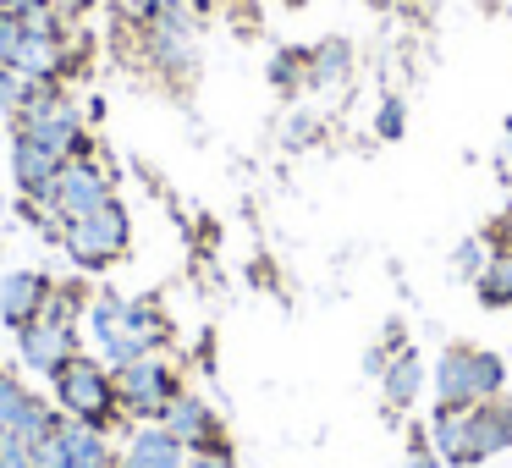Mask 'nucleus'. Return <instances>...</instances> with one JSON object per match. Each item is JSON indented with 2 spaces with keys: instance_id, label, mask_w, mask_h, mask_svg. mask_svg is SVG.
<instances>
[{
  "instance_id": "obj_1",
  "label": "nucleus",
  "mask_w": 512,
  "mask_h": 468,
  "mask_svg": "<svg viewBox=\"0 0 512 468\" xmlns=\"http://www.w3.org/2000/svg\"><path fill=\"white\" fill-rule=\"evenodd\" d=\"M430 380H435V402H446V408H474V402H490L507 391V358L490 353V347L452 342L435 358Z\"/></svg>"
},
{
  "instance_id": "obj_2",
  "label": "nucleus",
  "mask_w": 512,
  "mask_h": 468,
  "mask_svg": "<svg viewBox=\"0 0 512 468\" xmlns=\"http://www.w3.org/2000/svg\"><path fill=\"white\" fill-rule=\"evenodd\" d=\"M50 380H56V402L67 408V419H83V424H100L105 430V424L122 413V402H116V380H111V369H105L100 358L72 353Z\"/></svg>"
},
{
  "instance_id": "obj_3",
  "label": "nucleus",
  "mask_w": 512,
  "mask_h": 468,
  "mask_svg": "<svg viewBox=\"0 0 512 468\" xmlns=\"http://www.w3.org/2000/svg\"><path fill=\"white\" fill-rule=\"evenodd\" d=\"M61 243H67V254L78 259L83 270H105L127 254V243H133V215L111 199L94 215H78V221L61 226Z\"/></svg>"
},
{
  "instance_id": "obj_4",
  "label": "nucleus",
  "mask_w": 512,
  "mask_h": 468,
  "mask_svg": "<svg viewBox=\"0 0 512 468\" xmlns=\"http://www.w3.org/2000/svg\"><path fill=\"white\" fill-rule=\"evenodd\" d=\"M144 50L160 72L188 78L193 61H199V12H193L188 0H160V12L144 28Z\"/></svg>"
},
{
  "instance_id": "obj_5",
  "label": "nucleus",
  "mask_w": 512,
  "mask_h": 468,
  "mask_svg": "<svg viewBox=\"0 0 512 468\" xmlns=\"http://www.w3.org/2000/svg\"><path fill=\"white\" fill-rule=\"evenodd\" d=\"M177 397H182V380L160 353H144V358H133V364L116 369V402H122L127 419L160 424V413H166Z\"/></svg>"
},
{
  "instance_id": "obj_6",
  "label": "nucleus",
  "mask_w": 512,
  "mask_h": 468,
  "mask_svg": "<svg viewBox=\"0 0 512 468\" xmlns=\"http://www.w3.org/2000/svg\"><path fill=\"white\" fill-rule=\"evenodd\" d=\"M111 171L94 166V160H61L56 182H50L45 204L61 215V221H78V215H94L100 204H111Z\"/></svg>"
},
{
  "instance_id": "obj_7",
  "label": "nucleus",
  "mask_w": 512,
  "mask_h": 468,
  "mask_svg": "<svg viewBox=\"0 0 512 468\" xmlns=\"http://www.w3.org/2000/svg\"><path fill=\"white\" fill-rule=\"evenodd\" d=\"M501 452H512V397L507 391L468 408V468L490 463Z\"/></svg>"
},
{
  "instance_id": "obj_8",
  "label": "nucleus",
  "mask_w": 512,
  "mask_h": 468,
  "mask_svg": "<svg viewBox=\"0 0 512 468\" xmlns=\"http://www.w3.org/2000/svg\"><path fill=\"white\" fill-rule=\"evenodd\" d=\"M160 424H166L188 452H215V446H226V430H221V419H215V408L204 397H193V391H182V397L160 413Z\"/></svg>"
},
{
  "instance_id": "obj_9",
  "label": "nucleus",
  "mask_w": 512,
  "mask_h": 468,
  "mask_svg": "<svg viewBox=\"0 0 512 468\" xmlns=\"http://www.w3.org/2000/svg\"><path fill=\"white\" fill-rule=\"evenodd\" d=\"M0 430H17V435H28V441H39V435L61 430V419L28 386H17L12 375H0Z\"/></svg>"
},
{
  "instance_id": "obj_10",
  "label": "nucleus",
  "mask_w": 512,
  "mask_h": 468,
  "mask_svg": "<svg viewBox=\"0 0 512 468\" xmlns=\"http://www.w3.org/2000/svg\"><path fill=\"white\" fill-rule=\"evenodd\" d=\"M17 347H23V364L39 369V375H56L72 353H78V331L67 325H45V320H28L17 331Z\"/></svg>"
},
{
  "instance_id": "obj_11",
  "label": "nucleus",
  "mask_w": 512,
  "mask_h": 468,
  "mask_svg": "<svg viewBox=\"0 0 512 468\" xmlns=\"http://www.w3.org/2000/svg\"><path fill=\"white\" fill-rule=\"evenodd\" d=\"M56 171H61L56 149H45L39 138H28V133L12 138V177H17V188H23V199H45L50 182H56Z\"/></svg>"
},
{
  "instance_id": "obj_12",
  "label": "nucleus",
  "mask_w": 512,
  "mask_h": 468,
  "mask_svg": "<svg viewBox=\"0 0 512 468\" xmlns=\"http://www.w3.org/2000/svg\"><path fill=\"white\" fill-rule=\"evenodd\" d=\"M116 468H188V446L166 424H144V430H133V441H127Z\"/></svg>"
},
{
  "instance_id": "obj_13",
  "label": "nucleus",
  "mask_w": 512,
  "mask_h": 468,
  "mask_svg": "<svg viewBox=\"0 0 512 468\" xmlns=\"http://www.w3.org/2000/svg\"><path fill=\"white\" fill-rule=\"evenodd\" d=\"M45 292H50V276H39V270H12V276L0 281V320L12 325V331H23L28 320H39Z\"/></svg>"
},
{
  "instance_id": "obj_14",
  "label": "nucleus",
  "mask_w": 512,
  "mask_h": 468,
  "mask_svg": "<svg viewBox=\"0 0 512 468\" xmlns=\"http://www.w3.org/2000/svg\"><path fill=\"white\" fill-rule=\"evenodd\" d=\"M89 325H94V336H100L105 358H111L116 369L138 358L133 342H127V298H116V292H100V298H94V309H89Z\"/></svg>"
},
{
  "instance_id": "obj_15",
  "label": "nucleus",
  "mask_w": 512,
  "mask_h": 468,
  "mask_svg": "<svg viewBox=\"0 0 512 468\" xmlns=\"http://www.w3.org/2000/svg\"><path fill=\"white\" fill-rule=\"evenodd\" d=\"M61 441H67V468H116L122 463V452H111L100 424L61 419Z\"/></svg>"
},
{
  "instance_id": "obj_16",
  "label": "nucleus",
  "mask_w": 512,
  "mask_h": 468,
  "mask_svg": "<svg viewBox=\"0 0 512 468\" xmlns=\"http://www.w3.org/2000/svg\"><path fill=\"white\" fill-rule=\"evenodd\" d=\"M424 430H430V441H435L446 468H468V408H446L441 402Z\"/></svg>"
},
{
  "instance_id": "obj_17",
  "label": "nucleus",
  "mask_w": 512,
  "mask_h": 468,
  "mask_svg": "<svg viewBox=\"0 0 512 468\" xmlns=\"http://www.w3.org/2000/svg\"><path fill=\"white\" fill-rule=\"evenodd\" d=\"M419 386H424V364H419V353H413V347H402V353L386 364V375H380V391H386L391 413L413 408V402H419Z\"/></svg>"
},
{
  "instance_id": "obj_18",
  "label": "nucleus",
  "mask_w": 512,
  "mask_h": 468,
  "mask_svg": "<svg viewBox=\"0 0 512 468\" xmlns=\"http://www.w3.org/2000/svg\"><path fill=\"white\" fill-rule=\"evenodd\" d=\"M353 78V45L347 39H320L309 50V89H342Z\"/></svg>"
},
{
  "instance_id": "obj_19",
  "label": "nucleus",
  "mask_w": 512,
  "mask_h": 468,
  "mask_svg": "<svg viewBox=\"0 0 512 468\" xmlns=\"http://www.w3.org/2000/svg\"><path fill=\"white\" fill-rule=\"evenodd\" d=\"M474 292L485 309H512V248L507 254H490V265L474 276Z\"/></svg>"
},
{
  "instance_id": "obj_20",
  "label": "nucleus",
  "mask_w": 512,
  "mask_h": 468,
  "mask_svg": "<svg viewBox=\"0 0 512 468\" xmlns=\"http://www.w3.org/2000/svg\"><path fill=\"white\" fill-rule=\"evenodd\" d=\"M39 320L78 331V320H83V292H78V287H50V292H45V309H39Z\"/></svg>"
},
{
  "instance_id": "obj_21",
  "label": "nucleus",
  "mask_w": 512,
  "mask_h": 468,
  "mask_svg": "<svg viewBox=\"0 0 512 468\" xmlns=\"http://www.w3.org/2000/svg\"><path fill=\"white\" fill-rule=\"evenodd\" d=\"M270 83L276 89H309V50H281L270 61Z\"/></svg>"
},
{
  "instance_id": "obj_22",
  "label": "nucleus",
  "mask_w": 512,
  "mask_h": 468,
  "mask_svg": "<svg viewBox=\"0 0 512 468\" xmlns=\"http://www.w3.org/2000/svg\"><path fill=\"white\" fill-rule=\"evenodd\" d=\"M490 254H496V248H490V237H468V243H457V254H452V270L463 281H474L479 270L490 265Z\"/></svg>"
},
{
  "instance_id": "obj_23",
  "label": "nucleus",
  "mask_w": 512,
  "mask_h": 468,
  "mask_svg": "<svg viewBox=\"0 0 512 468\" xmlns=\"http://www.w3.org/2000/svg\"><path fill=\"white\" fill-rule=\"evenodd\" d=\"M408 133V105L391 94V100H380V111H375V138H386V144H397V138Z\"/></svg>"
},
{
  "instance_id": "obj_24",
  "label": "nucleus",
  "mask_w": 512,
  "mask_h": 468,
  "mask_svg": "<svg viewBox=\"0 0 512 468\" xmlns=\"http://www.w3.org/2000/svg\"><path fill=\"white\" fill-rule=\"evenodd\" d=\"M402 468H446L441 452H435V441H430V430H419V424L408 430V457H402Z\"/></svg>"
},
{
  "instance_id": "obj_25",
  "label": "nucleus",
  "mask_w": 512,
  "mask_h": 468,
  "mask_svg": "<svg viewBox=\"0 0 512 468\" xmlns=\"http://www.w3.org/2000/svg\"><path fill=\"white\" fill-rule=\"evenodd\" d=\"M28 457H34V468H67V441H61V430L28 441Z\"/></svg>"
},
{
  "instance_id": "obj_26",
  "label": "nucleus",
  "mask_w": 512,
  "mask_h": 468,
  "mask_svg": "<svg viewBox=\"0 0 512 468\" xmlns=\"http://www.w3.org/2000/svg\"><path fill=\"white\" fill-rule=\"evenodd\" d=\"M111 12L122 28H149V17L160 12V0H111Z\"/></svg>"
},
{
  "instance_id": "obj_27",
  "label": "nucleus",
  "mask_w": 512,
  "mask_h": 468,
  "mask_svg": "<svg viewBox=\"0 0 512 468\" xmlns=\"http://www.w3.org/2000/svg\"><path fill=\"white\" fill-rule=\"evenodd\" d=\"M17 45H23V23L0 6V67H12L17 61Z\"/></svg>"
},
{
  "instance_id": "obj_28",
  "label": "nucleus",
  "mask_w": 512,
  "mask_h": 468,
  "mask_svg": "<svg viewBox=\"0 0 512 468\" xmlns=\"http://www.w3.org/2000/svg\"><path fill=\"white\" fill-rule=\"evenodd\" d=\"M23 94H28V78L17 67H0V111H17L23 105Z\"/></svg>"
},
{
  "instance_id": "obj_29",
  "label": "nucleus",
  "mask_w": 512,
  "mask_h": 468,
  "mask_svg": "<svg viewBox=\"0 0 512 468\" xmlns=\"http://www.w3.org/2000/svg\"><path fill=\"white\" fill-rule=\"evenodd\" d=\"M314 133H320V122H314L309 111H298V116L287 122V144H292V149H309V144H314Z\"/></svg>"
},
{
  "instance_id": "obj_30",
  "label": "nucleus",
  "mask_w": 512,
  "mask_h": 468,
  "mask_svg": "<svg viewBox=\"0 0 512 468\" xmlns=\"http://www.w3.org/2000/svg\"><path fill=\"white\" fill-rule=\"evenodd\" d=\"M188 468H237L232 446H215V452H188Z\"/></svg>"
},
{
  "instance_id": "obj_31",
  "label": "nucleus",
  "mask_w": 512,
  "mask_h": 468,
  "mask_svg": "<svg viewBox=\"0 0 512 468\" xmlns=\"http://www.w3.org/2000/svg\"><path fill=\"white\" fill-rule=\"evenodd\" d=\"M50 6H56V12H61V23H83V17H89V6H94V0H50Z\"/></svg>"
},
{
  "instance_id": "obj_32",
  "label": "nucleus",
  "mask_w": 512,
  "mask_h": 468,
  "mask_svg": "<svg viewBox=\"0 0 512 468\" xmlns=\"http://www.w3.org/2000/svg\"><path fill=\"white\" fill-rule=\"evenodd\" d=\"M391 358H397V353H386V347L375 342V347L364 353V375H369V380H380V375H386V364H391Z\"/></svg>"
},
{
  "instance_id": "obj_33",
  "label": "nucleus",
  "mask_w": 512,
  "mask_h": 468,
  "mask_svg": "<svg viewBox=\"0 0 512 468\" xmlns=\"http://www.w3.org/2000/svg\"><path fill=\"white\" fill-rule=\"evenodd\" d=\"M0 6H6V12L17 17V12H28V6H34V0H0Z\"/></svg>"
},
{
  "instance_id": "obj_34",
  "label": "nucleus",
  "mask_w": 512,
  "mask_h": 468,
  "mask_svg": "<svg viewBox=\"0 0 512 468\" xmlns=\"http://www.w3.org/2000/svg\"><path fill=\"white\" fill-rule=\"evenodd\" d=\"M188 6H193V12H199V17H204V12H210V0H188Z\"/></svg>"
},
{
  "instance_id": "obj_35",
  "label": "nucleus",
  "mask_w": 512,
  "mask_h": 468,
  "mask_svg": "<svg viewBox=\"0 0 512 468\" xmlns=\"http://www.w3.org/2000/svg\"><path fill=\"white\" fill-rule=\"evenodd\" d=\"M287 6H303V0H287Z\"/></svg>"
}]
</instances>
